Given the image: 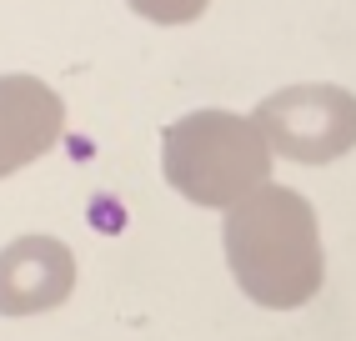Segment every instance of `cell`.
Wrapping results in <instances>:
<instances>
[{"label": "cell", "instance_id": "3957f363", "mask_svg": "<svg viewBox=\"0 0 356 341\" xmlns=\"http://www.w3.org/2000/svg\"><path fill=\"white\" fill-rule=\"evenodd\" d=\"M251 120L266 136L271 156L296 161V166L341 161L356 145V95L341 86H326V81L271 90Z\"/></svg>", "mask_w": 356, "mask_h": 341}, {"label": "cell", "instance_id": "5b68a950", "mask_svg": "<svg viewBox=\"0 0 356 341\" xmlns=\"http://www.w3.org/2000/svg\"><path fill=\"white\" fill-rule=\"evenodd\" d=\"M65 131L60 95L35 76H0V181L40 161Z\"/></svg>", "mask_w": 356, "mask_h": 341}, {"label": "cell", "instance_id": "277c9868", "mask_svg": "<svg viewBox=\"0 0 356 341\" xmlns=\"http://www.w3.org/2000/svg\"><path fill=\"white\" fill-rule=\"evenodd\" d=\"M76 291V256L56 236H20L0 251V316L56 311Z\"/></svg>", "mask_w": 356, "mask_h": 341}, {"label": "cell", "instance_id": "6da1fadb", "mask_svg": "<svg viewBox=\"0 0 356 341\" xmlns=\"http://www.w3.org/2000/svg\"><path fill=\"white\" fill-rule=\"evenodd\" d=\"M221 246L236 286L266 311H296L326 281L316 211L291 186H261L226 211Z\"/></svg>", "mask_w": 356, "mask_h": 341}, {"label": "cell", "instance_id": "8992f818", "mask_svg": "<svg viewBox=\"0 0 356 341\" xmlns=\"http://www.w3.org/2000/svg\"><path fill=\"white\" fill-rule=\"evenodd\" d=\"M126 6L151 26H191L211 0H126Z\"/></svg>", "mask_w": 356, "mask_h": 341}, {"label": "cell", "instance_id": "7a4b0ae2", "mask_svg": "<svg viewBox=\"0 0 356 341\" xmlns=\"http://www.w3.org/2000/svg\"><path fill=\"white\" fill-rule=\"evenodd\" d=\"M161 170L171 181V191H181L191 206L231 211L251 191L271 186V145L251 116L191 111L165 126Z\"/></svg>", "mask_w": 356, "mask_h": 341}]
</instances>
